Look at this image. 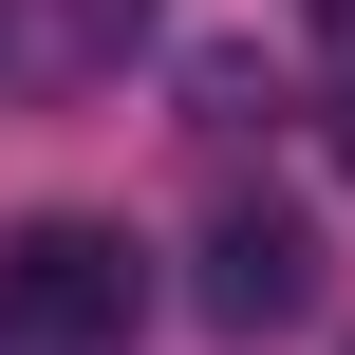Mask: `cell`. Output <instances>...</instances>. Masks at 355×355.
<instances>
[{"label":"cell","instance_id":"4","mask_svg":"<svg viewBox=\"0 0 355 355\" xmlns=\"http://www.w3.org/2000/svg\"><path fill=\"white\" fill-rule=\"evenodd\" d=\"M318 131H337V168H355V37H337V94H318Z\"/></svg>","mask_w":355,"mask_h":355},{"label":"cell","instance_id":"2","mask_svg":"<svg viewBox=\"0 0 355 355\" xmlns=\"http://www.w3.org/2000/svg\"><path fill=\"white\" fill-rule=\"evenodd\" d=\"M131 37H150V0H0V94H19V112L112 94V75H131Z\"/></svg>","mask_w":355,"mask_h":355},{"label":"cell","instance_id":"5","mask_svg":"<svg viewBox=\"0 0 355 355\" xmlns=\"http://www.w3.org/2000/svg\"><path fill=\"white\" fill-rule=\"evenodd\" d=\"M318 19H337V37H355V0H318Z\"/></svg>","mask_w":355,"mask_h":355},{"label":"cell","instance_id":"3","mask_svg":"<svg viewBox=\"0 0 355 355\" xmlns=\"http://www.w3.org/2000/svg\"><path fill=\"white\" fill-rule=\"evenodd\" d=\"M206 318H225V337L318 318V225H300V206H225V225H206Z\"/></svg>","mask_w":355,"mask_h":355},{"label":"cell","instance_id":"1","mask_svg":"<svg viewBox=\"0 0 355 355\" xmlns=\"http://www.w3.org/2000/svg\"><path fill=\"white\" fill-rule=\"evenodd\" d=\"M150 337V243L94 206H37L0 243V355H131Z\"/></svg>","mask_w":355,"mask_h":355}]
</instances>
